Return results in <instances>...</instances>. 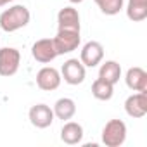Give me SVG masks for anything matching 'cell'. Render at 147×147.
<instances>
[{
  "label": "cell",
  "mask_w": 147,
  "mask_h": 147,
  "mask_svg": "<svg viewBox=\"0 0 147 147\" xmlns=\"http://www.w3.org/2000/svg\"><path fill=\"white\" fill-rule=\"evenodd\" d=\"M30 19H31V14H30L28 7H24L21 4L12 5L0 14V30H4L7 33L18 31L21 28H24L30 23Z\"/></svg>",
  "instance_id": "1"
},
{
  "label": "cell",
  "mask_w": 147,
  "mask_h": 147,
  "mask_svg": "<svg viewBox=\"0 0 147 147\" xmlns=\"http://www.w3.org/2000/svg\"><path fill=\"white\" fill-rule=\"evenodd\" d=\"M126 140V125L121 119H109L102 128V144L106 147H119Z\"/></svg>",
  "instance_id": "2"
},
{
  "label": "cell",
  "mask_w": 147,
  "mask_h": 147,
  "mask_svg": "<svg viewBox=\"0 0 147 147\" xmlns=\"http://www.w3.org/2000/svg\"><path fill=\"white\" fill-rule=\"evenodd\" d=\"M52 42H54L57 55H64L78 49L82 36H80V31L76 30H59L57 35L52 38Z\"/></svg>",
  "instance_id": "3"
},
{
  "label": "cell",
  "mask_w": 147,
  "mask_h": 147,
  "mask_svg": "<svg viewBox=\"0 0 147 147\" xmlns=\"http://www.w3.org/2000/svg\"><path fill=\"white\" fill-rule=\"evenodd\" d=\"M21 64V54L14 47L0 49V76H14Z\"/></svg>",
  "instance_id": "4"
},
{
  "label": "cell",
  "mask_w": 147,
  "mask_h": 147,
  "mask_svg": "<svg viewBox=\"0 0 147 147\" xmlns=\"http://www.w3.org/2000/svg\"><path fill=\"white\" fill-rule=\"evenodd\" d=\"M85 66L82 64V61L78 59H67L62 67H61V78H64V82L67 85H80L85 82Z\"/></svg>",
  "instance_id": "5"
},
{
  "label": "cell",
  "mask_w": 147,
  "mask_h": 147,
  "mask_svg": "<svg viewBox=\"0 0 147 147\" xmlns=\"http://www.w3.org/2000/svg\"><path fill=\"white\" fill-rule=\"evenodd\" d=\"M61 80H62L61 73L52 66H45L36 73V85L43 92H52V90L59 88Z\"/></svg>",
  "instance_id": "6"
},
{
  "label": "cell",
  "mask_w": 147,
  "mask_h": 147,
  "mask_svg": "<svg viewBox=\"0 0 147 147\" xmlns=\"http://www.w3.org/2000/svg\"><path fill=\"white\" fill-rule=\"evenodd\" d=\"M31 55L35 61L42 62V64H49L52 62L55 57H57V52H55V47H54V42L52 38H42V40H36L31 47Z\"/></svg>",
  "instance_id": "7"
},
{
  "label": "cell",
  "mask_w": 147,
  "mask_h": 147,
  "mask_svg": "<svg viewBox=\"0 0 147 147\" xmlns=\"http://www.w3.org/2000/svg\"><path fill=\"white\" fill-rule=\"evenodd\" d=\"M104 59V47L99 42H87L82 49L80 54V61L85 67H95L97 64H100Z\"/></svg>",
  "instance_id": "8"
},
{
  "label": "cell",
  "mask_w": 147,
  "mask_h": 147,
  "mask_svg": "<svg viewBox=\"0 0 147 147\" xmlns=\"http://www.w3.org/2000/svg\"><path fill=\"white\" fill-rule=\"evenodd\" d=\"M28 118H30V121H31L33 126L43 130V128H49L54 123V118L55 116H54V111L47 104H36V106H33L30 109Z\"/></svg>",
  "instance_id": "9"
},
{
  "label": "cell",
  "mask_w": 147,
  "mask_h": 147,
  "mask_svg": "<svg viewBox=\"0 0 147 147\" xmlns=\"http://www.w3.org/2000/svg\"><path fill=\"white\" fill-rule=\"evenodd\" d=\"M125 111L130 118H144L147 114V94L137 92L125 100Z\"/></svg>",
  "instance_id": "10"
},
{
  "label": "cell",
  "mask_w": 147,
  "mask_h": 147,
  "mask_svg": "<svg viewBox=\"0 0 147 147\" xmlns=\"http://www.w3.org/2000/svg\"><path fill=\"white\" fill-rule=\"evenodd\" d=\"M125 82H126V87L133 92H145L147 90V73L135 66V67H130L126 71V76H125Z\"/></svg>",
  "instance_id": "11"
},
{
  "label": "cell",
  "mask_w": 147,
  "mask_h": 147,
  "mask_svg": "<svg viewBox=\"0 0 147 147\" xmlns=\"http://www.w3.org/2000/svg\"><path fill=\"white\" fill-rule=\"evenodd\" d=\"M61 140L67 145H76L83 140V126L76 121H66L61 128Z\"/></svg>",
  "instance_id": "12"
},
{
  "label": "cell",
  "mask_w": 147,
  "mask_h": 147,
  "mask_svg": "<svg viewBox=\"0 0 147 147\" xmlns=\"http://www.w3.org/2000/svg\"><path fill=\"white\" fill-rule=\"evenodd\" d=\"M59 30H76L80 31V14L75 7H64L57 14Z\"/></svg>",
  "instance_id": "13"
},
{
  "label": "cell",
  "mask_w": 147,
  "mask_h": 147,
  "mask_svg": "<svg viewBox=\"0 0 147 147\" xmlns=\"http://www.w3.org/2000/svg\"><path fill=\"white\" fill-rule=\"evenodd\" d=\"M52 111H54V116L57 119L67 121V119H71L73 116L76 114V104H75V100L69 99V97H62V99H59L54 104Z\"/></svg>",
  "instance_id": "14"
},
{
  "label": "cell",
  "mask_w": 147,
  "mask_h": 147,
  "mask_svg": "<svg viewBox=\"0 0 147 147\" xmlns=\"http://www.w3.org/2000/svg\"><path fill=\"white\" fill-rule=\"evenodd\" d=\"M99 78H102V80L116 85L119 82V78H121V66H119V62H116V61H106V62H102V66L99 69Z\"/></svg>",
  "instance_id": "15"
},
{
  "label": "cell",
  "mask_w": 147,
  "mask_h": 147,
  "mask_svg": "<svg viewBox=\"0 0 147 147\" xmlns=\"http://www.w3.org/2000/svg\"><path fill=\"white\" fill-rule=\"evenodd\" d=\"M126 16L133 23H140L147 18V0H128Z\"/></svg>",
  "instance_id": "16"
},
{
  "label": "cell",
  "mask_w": 147,
  "mask_h": 147,
  "mask_svg": "<svg viewBox=\"0 0 147 147\" xmlns=\"http://www.w3.org/2000/svg\"><path fill=\"white\" fill-rule=\"evenodd\" d=\"M113 94H114V85L113 83H109L102 78H97L92 83V95L97 100H111Z\"/></svg>",
  "instance_id": "17"
},
{
  "label": "cell",
  "mask_w": 147,
  "mask_h": 147,
  "mask_svg": "<svg viewBox=\"0 0 147 147\" xmlns=\"http://www.w3.org/2000/svg\"><path fill=\"white\" fill-rule=\"evenodd\" d=\"M95 4L99 5L100 12L106 16H116L123 9L125 0H95Z\"/></svg>",
  "instance_id": "18"
},
{
  "label": "cell",
  "mask_w": 147,
  "mask_h": 147,
  "mask_svg": "<svg viewBox=\"0 0 147 147\" xmlns=\"http://www.w3.org/2000/svg\"><path fill=\"white\" fill-rule=\"evenodd\" d=\"M9 2H14V0H0V7H4V5H7Z\"/></svg>",
  "instance_id": "19"
},
{
  "label": "cell",
  "mask_w": 147,
  "mask_h": 147,
  "mask_svg": "<svg viewBox=\"0 0 147 147\" xmlns=\"http://www.w3.org/2000/svg\"><path fill=\"white\" fill-rule=\"evenodd\" d=\"M69 2H71V4H82L83 0H69Z\"/></svg>",
  "instance_id": "20"
}]
</instances>
